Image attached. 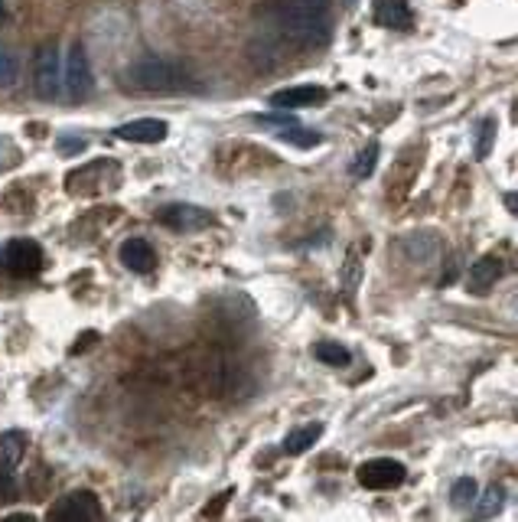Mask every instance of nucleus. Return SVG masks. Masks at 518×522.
<instances>
[{"mask_svg": "<svg viewBox=\"0 0 518 522\" xmlns=\"http://www.w3.org/2000/svg\"><path fill=\"white\" fill-rule=\"evenodd\" d=\"M280 30L287 39H294L297 46H323L333 36V24L330 14L320 4H307V0H284V7L278 10Z\"/></svg>", "mask_w": 518, "mask_h": 522, "instance_id": "f257e3e1", "label": "nucleus"}, {"mask_svg": "<svg viewBox=\"0 0 518 522\" xmlns=\"http://www.w3.org/2000/svg\"><path fill=\"white\" fill-rule=\"evenodd\" d=\"M186 66L177 59H163V56H144L127 69V86L140 92H173L186 86Z\"/></svg>", "mask_w": 518, "mask_h": 522, "instance_id": "f03ea898", "label": "nucleus"}, {"mask_svg": "<svg viewBox=\"0 0 518 522\" xmlns=\"http://www.w3.org/2000/svg\"><path fill=\"white\" fill-rule=\"evenodd\" d=\"M95 88L92 78V66H88V56L82 46H72L69 56L62 59V92L69 95L72 102H86Z\"/></svg>", "mask_w": 518, "mask_h": 522, "instance_id": "7ed1b4c3", "label": "nucleus"}, {"mask_svg": "<svg viewBox=\"0 0 518 522\" xmlns=\"http://www.w3.org/2000/svg\"><path fill=\"white\" fill-rule=\"evenodd\" d=\"M105 516L101 509L98 496L88 490H78V493H69V496H62L53 509H49V519L53 522H95Z\"/></svg>", "mask_w": 518, "mask_h": 522, "instance_id": "20e7f679", "label": "nucleus"}, {"mask_svg": "<svg viewBox=\"0 0 518 522\" xmlns=\"http://www.w3.org/2000/svg\"><path fill=\"white\" fill-rule=\"evenodd\" d=\"M404 470L401 460H391V457H375V460H365L359 467V484L365 490H395V486L404 484Z\"/></svg>", "mask_w": 518, "mask_h": 522, "instance_id": "39448f33", "label": "nucleus"}, {"mask_svg": "<svg viewBox=\"0 0 518 522\" xmlns=\"http://www.w3.org/2000/svg\"><path fill=\"white\" fill-rule=\"evenodd\" d=\"M36 95L46 98V102H53V98L62 95V59L56 43H49L46 49H39L36 56Z\"/></svg>", "mask_w": 518, "mask_h": 522, "instance_id": "423d86ee", "label": "nucleus"}, {"mask_svg": "<svg viewBox=\"0 0 518 522\" xmlns=\"http://www.w3.org/2000/svg\"><path fill=\"white\" fill-rule=\"evenodd\" d=\"M4 265L16 274V278H30L43 268V249L33 239H14V242L4 249Z\"/></svg>", "mask_w": 518, "mask_h": 522, "instance_id": "0eeeda50", "label": "nucleus"}, {"mask_svg": "<svg viewBox=\"0 0 518 522\" xmlns=\"http://www.w3.org/2000/svg\"><path fill=\"white\" fill-rule=\"evenodd\" d=\"M163 226L173 229V232H199V229L212 226V216L199 206H186V203H177V206H163L157 212Z\"/></svg>", "mask_w": 518, "mask_h": 522, "instance_id": "6e6552de", "label": "nucleus"}, {"mask_svg": "<svg viewBox=\"0 0 518 522\" xmlns=\"http://www.w3.org/2000/svg\"><path fill=\"white\" fill-rule=\"evenodd\" d=\"M167 121L160 118H137V121H127V125L117 128V138L121 140H131V144H160L167 138Z\"/></svg>", "mask_w": 518, "mask_h": 522, "instance_id": "1a4fd4ad", "label": "nucleus"}, {"mask_svg": "<svg viewBox=\"0 0 518 522\" xmlns=\"http://www.w3.org/2000/svg\"><path fill=\"white\" fill-rule=\"evenodd\" d=\"M503 258L495 255H482L476 265H470V271H466V288L472 291V294H486L489 288H493L495 281L503 278Z\"/></svg>", "mask_w": 518, "mask_h": 522, "instance_id": "9d476101", "label": "nucleus"}, {"mask_svg": "<svg viewBox=\"0 0 518 522\" xmlns=\"http://www.w3.org/2000/svg\"><path fill=\"white\" fill-rule=\"evenodd\" d=\"M371 14L388 30H411V24H414L408 0H371Z\"/></svg>", "mask_w": 518, "mask_h": 522, "instance_id": "9b49d317", "label": "nucleus"}, {"mask_svg": "<svg viewBox=\"0 0 518 522\" xmlns=\"http://www.w3.org/2000/svg\"><path fill=\"white\" fill-rule=\"evenodd\" d=\"M121 261L131 268V271L147 274L157 268V251L147 239H127V242L121 245Z\"/></svg>", "mask_w": 518, "mask_h": 522, "instance_id": "f8f14e48", "label": "nucleus"}, {"mask_svg": "<svg viewBox=\"0 0 518 522\" xmlns=\"http://www.w3.org/2000/svg\"><path fill=\"white\" fill-rule=\"evenodd\" d=\"M326 98V88L320 86H297V88H280L271 95L274 108H307V105H317Z\"/></svg>", "mask_w": 518, "mask_h": 522, "instance_id": "ddd939ff", "label": "nucleus"}, {"mask_svg": "<svg viewBox=\"0 0 518 522\" xmlns=\"http://www.w3.org/2000/svg\"><path fill=\"white\" fill-rule=\"evenodd\" d=\"M26 454V435L24 431H7L0 435V470H14Z\"/></svg>", "mask_w": 518, "mask_h": 522, "instance_id": "4468645a", "label": "nucleus"}, {"mask_svg": "<svg viewBox=\"0 0 518 522\" xmlns=\"http://www.w3.org/2000/svg\"><path fill=\"white\" fill-rule=\"evenodd\" d=\"M320 437H323V425H303V428H294L290 435L284 437V451L290 454V457H297V454H303V451H310V447L317 445Z\"/></svg>", "mask_w": 518, "mask_h": 522, "instance_id": "2eb2a0df", "label": "nucleus"}, {"mask_svg": "<svg viewBox=\"0 0 518 522\" xmlns=\"http://www.w3.org/2000/svg\"><path fill=\"white\" fill-rule=\"evenodd\" d=\"M274 138L278 140H287V144H294V148H317L320 140H323V134L320 131H310V128H303V125H297V121H290V125H280V128H274Z\"/></svg>", "mask_w": 518, "mask_h": 522, "instance_id": "dca6fc26", "label": "nucleus"}, {"mask_svg": "<svg viewBox=\"0 0 518 522\" xmlns=\"http://www.w3.org/2000/svg\"><path fill=\"white\" fill-rule=\"evenodd\" d=\"M505 507V490L503 486H486V493L482 496H476V503H472V516L476 519H495V516L503 513Z\"/></svg>", "mask_w": 518, "mask_h": 522, "instance_id": "f3484780", "label": "nucleus"}, {"mask_svg": "<svg viewBox=\"0 0 518 522\" xmlns=\"http://www.w3.org/2000/svg\"><path fill=\"white\" fill-rule=\"evenodd\" d=\"M476 496H480V486H476L472 476H460V480H453V486H450V503L457 509H470L472 503H476Z\"/></svg>", "mask_w": 518, "mask_h": 522, "instance_id": "a211bd4d", "label": "nucleus"}, {"mask_svg": "<svg viewBox=\"0 0 518 522\" xmlns=\"http://www.w3.org/2000/svg\"><path fill=\"white\" fill-rule=\"evenodd\" d=\"M379 154H381V148H379V144H375V140H371L369 148L359 150L356 160L349 164V173H352V177H356V179L371 177V173H375V164H379Z\"/></svg>", "mask_w": 518, "mask_h": 522, "instance_id": "6ab92c4d", "label": "nucleus"}, {"mask_svg": "<svg viewBox=\"0 0 518 522\" xmlns=\"http://www.w3.org/2000/svg\"><path fill=\"white\" fill-rule=\"evenodd\" d=\"M404 251H408L414 261L427 265V261L437 258V239H431V235H411L408 242H404Z\"/></svg>", "mask_w": 518, "mask_h": 522, "instance_id": "aec40b11", "label": "nucleus"}, {"mask_svg": "<svg viewBox=\"0 0 518 522\" xmlns=\"http://www.w3.org/2000/svg\"><path fill=\"white\" fill-rule=\"evenodd\" d=\"M313 356H317L320 363H326V366H349V363H352V353L340 343H317L313 346Z\"/></svg>", "mask_w": 518, "mask_h": 522, "instance_id": "412c9836", "label": "nucleus"}, {"mask_svg": "<svg viewBox=\"0 0 518 522\" xmlns=\"http://www.w3.org/2000/svg\"><path fill=\"white\" fill-rule=\"evenodd\" d=\"M493 140H495V118H482L476 125V148H472V157L476 160H486L489 150H493Z\"/></svg>", "mask_w": 518, "mask_h": 522, "instance_id": "4be33fe9", "label": "nucleus"}, {"mask_svg": "<svg viewBox=\"0 0 518 522\" xmlns=\"http://www.w3.org/2000/svg\"><path fill=\"white\" fill-rule=\"evenodd\" d=\"M20 78V59L7 46H0V88H10Z\"/></svg>", "mask_w": 518, "mask_h": 522, "instance_id": "5701e85b", "label": "nucleus"}, {"mask_svg": "<svg viewBox=\"0 0 518 522\" xmlns=\"http://www.w3.org/2000/svg\"><path fill=\"white\" fill-rule=\"evenodd\" d=\"M359 278H362V265H359V251L352 249L346 255V268H342V288H346V294H352L359 288Z\"/></svg>", "mask_w": 518, "mask_h": 522, "instance_id": "b1692460", "label": "nucleus"}, {"mask_svg": "<svg viewBox=\"0 0 518 522\" xmlns=\"http://www.w3.org/2000/svg\"><path fill=\"white\" fill-rule=\"evenodd\" d=\"M56 150H59L62 157L82 154V150H86V140H78V138H59V140H56Z\"/></svg>", "mask_w": 518, "mask_h": 522, "instance_id": "393cba45", "label": "nucleus"}, {"mask_svg": "<svg viewBox=\"0 0 518 522\" xmlns=\"http://www.w3.org/2000/svg\"><path fill=\"white\" fill-rule=\"evenodd\" d=\"M229 496H232V493H218V496H216V503H212L209 509H202V516H216L218 509H222L225 503H229Z\"/></svg>", "mask_w": 518, "mask_h": 522, "instance_id": "a878e982", "label": "nucleus"}, {"mask_svg": "<svg viewBox=\"0 0 518 522\" xmlns=\"http://www.w3.org/2000/svg\"><path fill=\"white\" fill-rule=\"evenodd\" d=\"M10 493H14V476L0 470V496H10Z\"/></svg>", "mask_w": 518, "mask_h": 522, "instance_id": "bb28decb", "label": "nucleus"}, {"mask_svg": "<svg viewBox=\"0 0 518 522\" xmlns=\"http://www.w3.org/2000/svg\"><path fill=\"white\" fill-rule=\"evenodd\" d=\"M505 210H509L512 216H518V189L515 193H505Z\"/></svg>", "mask_w": 518, "mask_h": 522, "instance_id": "cd10ccee", "label": "nucleus"}, {"mask_svg": "<svg viewBox=\"0 0 518 522\" xmlns=\"http://www.w3.org/2000/svg\"><path fill=\"white\" fill-rule=\"evenodd\" d=\"M4 150H7V154H10V148H7V144H4V140H0V154H4ZM10 160H14V157H0V170H4V167H7Z\"/></svg>", "mask_w": 518, "mask_h": 522, "instance_id": "c85d7f7f", "label": "nucleus"}, {"mask_svg": "<svg viewBox=\"0 0 518 522\" xmlns=\"http://www.w3.org/2000/svg\"><path fill=\"white\" fill-rule=\"evenodd\" d=\"M7 24V4H4V0H0V26Z\"/></svg>", "mask_w": 518, "mask_h": 522, "instance_id": "c756f323", "label": "nucleus"}]
</instances>
